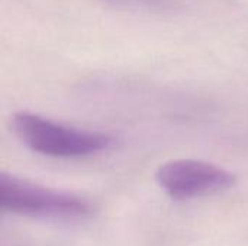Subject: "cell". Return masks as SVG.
Wrapping results in <instances>:
<instances>
[{
    "label": "cell",
    "instance_id": "cell-2",
    "mask_svg": "<svg viewBox=\"0 0 248 246\" xmlns=\"http://www.w3.org/2000/svg\"><path fill=\"white\" fill-rule=\"evenodd\" d=\"M0 207L4 213L61 220L84 219L92 213V204L77 194L48 188L6 173L0 175Z\"/></svg>",
    "mask_w": 248,
    "mask_h": 246
},
{
    "label": "cell",
    "instance_id": "cell-3",
    "mask_svg": "<svg viewBox=\"0 0 248 246\" xmlns=\"http://www.w3.org/2000/svg\"><path fill=\"white\" fill-rule=\"evenodd\" d=\"M155 180L164 193L174 200L212 196L232 188L234 173L199 159H174L158 167Z\"/></svg>",
    "mask_w": 248,
    "mask_h": 246
},
{
    "label": "cell",
    "instance_id": "cell-4",
    "mask_svg": "<svg viewBox=\"0 0 248 246\" xmlns=\"http://www.w3.org/2000/svg\"><path fill=\"white\" fill-rule=\"evenodd\" d=\"M106 4L128 10H163L171 7L176 0H100Z\"/></svg>",
    "mask_w": 248,
    "mask_h": 246
},
{
    "label": "cell",
    "instance_id": "cell-1",
    "mask_svg": "<svg viewBox=\"0 0 248 246\" xmlns=\"http://www.w3.org/2000/svg\"><path fill=\"white\" fill-rule=\"evenodd\" d=\"M13 130L33 152L55 158L86 157L106 151L113 138L102 133L57 123L32 112H17L12 117Z\"/></svg>",
    "mask_w": 248,
    "mask_h": 246
}]
</instances>
